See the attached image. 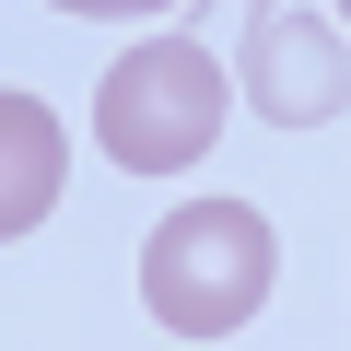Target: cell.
Here are the masks:
<instances>
[{
  "mask_svg": "<svg viewBox=\"0 0 351 351\" xmlns=\"http://www.w3.org/2000/svg\"><path fill=\"white\" fill-rule=\"evenodd\" d=\"M47 12H82V24H141V12H176V0H47Z\"/></svg>",
  "mask_w": 351,
  "mask_h": 351,
  "instance_id": "5",
  "label": "cell"
},
{
  "mask_svg": "<svg viewBox=\"0 0 351 351\" xmlns=\"http://www.w3.org/2000/svg\"><path fill=\"white\" fill-rule=\"evenodd\" d=\"M223 106H234L223 47L152 36V47L106 59V82H94V152H106L117 176H188V164L223 141Z\"/></svg>",
  "mask_w": 351,
  "mask_h": 351,
  "instance_id": "2",
  "label": "cell"
},
{
  "mask_svg": "<svg viewBox=\"0 0 351 351\" xmlns=\"http://www.w3.org/2000/svg\"><path fill=\"white\" fill-rule=\"evenodd\" d=\"M59 188H71V141H59V117H47L36 94H0V246L36 234V223L59 211Z\"/></svg>",
  "mask_w": 351,
  "mask_h": 351,
  "instance_id": "4",
  "label": "cell"
},
{
  "mask_svg": "<svg viewBox=\"0 0 351 351\" xmlns=\"http://www.w3.org/2000/svg\"><path fill=\"white\" fill-rule=\"evenodd\" d=\"M234 94H246L269 129H316V117L351 106V59H339V36H328L316 12H258V36H246V59H234Z\"/></svg>",
  "mask_w": 351,
  "mask_h": 351,
  "instance_id": "3",
  "label": "cell"
},
{
  "mask_svg": "<svg viewBox=\"0 0 351 351\" xmlns=\"http://www.w3.org/2000/svg\"><path fill=\"white\" fill-rule=\"evenodd\" d=\"M269 269L281 246H269V211L246 199H188L141 234V304L164 339H234L269 304Z\"/></svg>",
  "mask_w": 351,
  "mask_h": 351,
  "instance_id": "1",
  "label": "cell"
},
{
  "mask_svg": "<svg viewBox=\"0 0 351 351\" xmlns=\"http://www.w3.org/2000/svg\"><path fill=\"white\" fill-rule=\"evenodd\" d=\"M339 24H351V0H339Z\"/></svg>",
  "mask_w": 351,
  "mask_h": 351,
  "instance_id": "6",
  "label": "cell"
}]
</instances>
